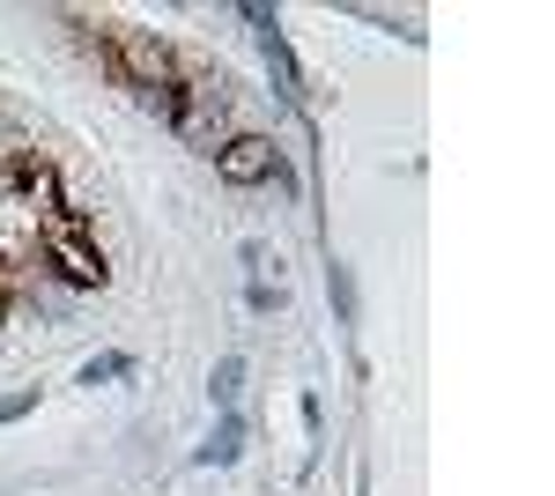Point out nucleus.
Wrapping results in <instances>:
<instances>
[{
    "instance_id": "39448f33",
    "label": "nucleus",
    "mask_w": 555,
    "mask_h": 496,
    "mask_svg": "<svg viewBox=\"0 0 555 496\" xmlns=\"http://www.w3.org/2000/svg\"><path fill=\"white\" fill-rule=\"evenodd\" d=\"M119 378H133V356L104 348V356H89L82 371H75V385H89V393H96V385H119Z\"/></svg>"
},
{
    "instance_id": "6e6552de",
    "label": "nucleus",
    "mask_w": 555,
    "mask_h": 496,
    "mask_svg": "<svg viewBox=\"0 0 555 496\" xmlns=\"http://www.w3.org/2000/svg\"><path fill=\"white\" fill-rule=\"evenodd\" d=\"M23 156H30V133H23L15 119H0V170H8V164H23Z\"/></svg>"
},
{
    "instance_id": "20e7f679",
    "label": "nucleus",
    "mask_w": 555,
    "mask_h": 496,
    "mask_svg": "<svg viewBox=\"0 0 555 496\" xmlns=\"http://www.w3.org/2000/svg\"><path fill=\"white\" fill-rule=\"evenodd\" d=\"M237 393H245V356H222L208 371V400H215V415H237Z\"/></svg>"
},
{
    "instance_id": "423d86ee",
    "label": "nucleus",
    "mask_w": 555,
    "mask_h": 496,
    "mask_svg": "<svg viewBox=\"0 0 555 496\" xmlns=\"http://www.w3.org/2000/svg\"><path fill=\"white\" fill-rule=\"evenodd\" d=\"M133 104L149 112V119H164V126H178V112H185V89L178 82H156V89H133Z\"/></svg>"
},
{
    "instance_id": "9d476101",
    "label": "nucleus",
    "mask_w": 555,
    "mask_h": 496,
    "mask_svg": "<svg viewBox=\"0 0 555 496\" xmlns=\"http://www.w3.org/2000/svg\"><path fill=\"white\" fill-rule=\"evenodd\" d=\"M30 408H38V385H23V393H8V400H0V422H23Z\"/></svg>"
},
{
    "instance_id": "7ed1b4c3",
    "label": "nucleus",
    "mask_w": 555,
    "mask_h": 496,
    "mask_svg": "<svg viewBox=\"0 0 555 496\" xmlns=\"http://www.w3.org/2000/svg\"><path fill=\"white\" fill-rule=\"evenodd\" d=\"M245 437H253L245 415H215L208 445H193V459H201V467H237V459H245Z\"/></svg>"
},
{
    "instance_id": "f257e3e1",
    "label": "nucleus",
    "mask_w": 555,
    "mask_h": 496,
    "mask_svg": "<svg viewBox=\"0 0 555 496\" xmlns=\"http://www.w3.org/2000/svg\"><path fill=\"white\" fill-rule=\"evenodd\" d=\"M245 23L259 30V52H267V75H274V97L282 104H297V89H304V75H297V52H289V38H282V23H274V8H237Z\"/></svg>"
},
{
    "instance_id": "1a4fd4ad",
    "label": "nucleus",
    "mask_w": 555,
    "mask_h": 496,
    "mask_svg": "<svg viewBox=\"0 0 555 496\" xmlns=\"http://www.w3.org/2000/svg\"><path fill=\"white\" fill-rule=\"evenodd\" d=\"M245 304H253L259 319H274V311H282L289 296H282V282H253V290H245Z\"/></svg>"
},
{
    "instance_id": "f03ea898",
    "label": "nucleus",
    "mask_w": 555,
    "mask_h": 496,
    "mask_svg": "<svg viewBox=\"0 0 555 496\" xmlns=\"http://www.w3.org/2000/svg\"><path fill=\"white\" fill-rule=\"evenodd\" d=\"M274 156H282V149H274L267 133H230L222 156H215V178H222V186H267Z\"/></svg>"
},
{
    "instance_id": "9b49d317",
    "label": "nucleus",
    "mask_w": 555,
    "mask_h": 496,
    "mask_svg": "<svg viewBox=\"0 0 555 496\" xmlns=\"http://www.w3.org/2000/svg\"><path fill=\"white\" fill-rule=\"evenodd\" d=\"M237 259H245V275H253V282H267V245H259V238H245Z\"/></svg>"
},
{
    "instance_id": "0eeeda50",
    "label": "nucleus",
    "mask_w": 555,
    "mask_h": 496,
    "mask_svg": "<svg viewBox=\"0 0 555 496\" xmlns=\"http://www.w3.org/2000/svg\"><path fill=\"white\" fill-rule=\"evenodd\" d=\"M326 296H334V319H341V327H356V275H348L341 259L326 267Z\"/></svg>"
}]
</instances>
